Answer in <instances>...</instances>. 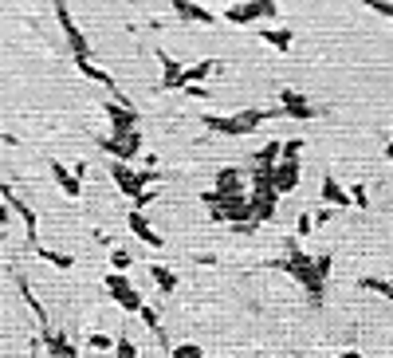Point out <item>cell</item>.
Returning <instances> with one entry per match:
<instances>
[{"instance_id": "6da1fadb", "label": "cell", "mask_w": 393, "mask_h": 358, "mask_svg": "<svg viewBox=\"0 0 393 358\" xmlns=\"http://www.w3.org/2000/svg\"><path fill=\"white\" fill-rule=\"evenodd\" d=\"M287 252H283L280 260H271V268H280V272H287L295 280V284L307 292L311 307H322V292H327V280L319 276V264H315V256H307L303 248H299V240H287Z\"/></svg>"}, {"instance_id": "7a4b0ae2", "label": "cell", "mask_w": 393, "mask_h": 358, "mask_svg": "<svg viewBox=\"0 0 393 358\" xmlns=\"http://www.w3.org/2000/svg\"><path fill=\"white\" fill-rule=\"evenodd\" d=\"M271 118H287L283 107H275V111H259V107H252V111H240V114H201L205 130H212V134H228V138H244V134H252V130H259V123H271Z\"/></svg>"}, {"instance_id": "3957f363", "label": "cell", "mask_w": 393, "mask_h": 358, "mask_svg": "<svg viewBox=\"0 0 393 358\" xmlns=\"http://www.w3.org/2000/svg\"><path fill=\"white\" fill-rule=\"evenodd\" d=\"M111 177H114V186H118L126 197L134 201V209H142V205H149V201H154V189H146V181H142V170H130V161L114 158V161H111Z\"/></svg>"}, {"instance_id": "277c9868", "label": "cell", "mask_w": 393, "mask_h": 358, "mask_svg": "<svg viewBox=\"0 0 393 358\" xmlns=\"http://www.w3.org/2000/svg\"><path fill=\"white\" fill-rule=\"evenodd\" d=\"M271 16H280V4L275 0H244V4H232L228 12H224V20L236 28H252L259 24V20H271Z\"/></svg>"}, {"instance_id": "5b68a950", "label": "cell", "mask_w": 393, "mask_h": 358, "mask_svg": "<svg viewBox=\"0 0 393 358\" xmlns=\"http://www.w3.org/2000/svg\"><path fill=\"white\" fill-rule=\"evenodd\" d=\"M299 154H303V142H299V138L283 142V158H280V165H275V189H280V193L299 189Z\"/></svg>"}, {"instance_id": "8992f818", "label": "cell", "mask_w": 393, "mask_h": 358, "mask_svg": "<svg viewBox=\"0 0 393 358\" xmlns=\"http://www.w3.org/2000/svg\"><path fill=\"white\" fill-rule=\"evenodd\" d=\"M0 197H4V205L20 217V224H24V236H28V244L32 248H39V217L32 209H28V201H20L16 197V189H12V181H4L0 186Z\"/></svg>"}, {"instance_id": "52a82bcc", "label": "cell", "mask_w": 393, "mask_h": 358, "mask_svg": "<svg viewBox=\"0 0 393 358\" xmlns=\"http://www.w3.org/2000/svg\"><path fill=\"white\" fill-rule=\"evenodd\" d=\"M102 284H107L111 299H114V303H118L122 311H134V315H138V311L146 307V299L138 296V287L130 284V280H126V276L118 272V268H114V272H107V280H102Z\"/></svg>"}, {"instance_id": "ba28073f", "label": "cell", "mask_w": 393, "mask_h": 358, "mask_svg": "<svg viewBox=\"0 0 393 358\" xmlns=\"http://www.w3.org/2000/svg\"><path fill=\"white\" fill-rule=\"evenodd\" d=\"M55 20H60L63 36H67V48H71L75 60H91V44H86L83 28L71 20V12H67V4H63V0H55Z\"/></svg>"}, {"instance_id": "9c48e42d", "label": "cell", "mask_w": 393, "mask_h": 358, "mask_svg": "<svg viewBox=\"0 0 393 358\" xmlns=\"http://www.w3.org/2000/svg\"><path fill=\"white\" fill-rule=\"evenodd\" d=\"M98 146L107 150V154H114V158L122 161H134L138 154H142V130H130V134H102L98 138Z\"/></svg>"}, {"instance_id": "30bf717a", "label": "cell", "mask_w": 393, "mask_h": 358, "mask_svg": "<svg viewBox=\"0 0 393 358\" xmlns=\"http://www.w3.org/2000/svg\"><path fill=\"white\" fill-rule=\"evenodd\" d=\"M102 111H107V118H111L114 134H130V130H138V111L134 107H126V102H118V99H107L102 102Z\"/></svg>"}, {"instance_id": "8fae6325", "label": "cell", "mask_w": 393, "mask_h": 358, "mask_svg": "<svg viewBox=\"0 0 393 358\" xmlns=\"http://www.w3.org/2000/svg\"><path fill=\"white\" fill-rule=\"evenodd\" d=\"M280 107H283L287 118H299V123L315 118V107H311L307 95H303V91H295V87H283V91H280Z\"/></svg>"}, {"instance_id": "7c38bea8", "label": "cell", "mask_w": 393, "mask_h": 358, "mask_svg": "<svg viewBox=\"0 0 393 358\" xmlns=\"http://www.w3.org/2000/svg\"><path fill=\"white\" fill-rule=\"evenodd\" d=\"M154 55H158V63H161V91H181L185 87V67L173 60L165 48H158Z\"/></svg>"}, {"instance_id": "4fadbf2b", "label": "cell", "mask_w": 393, "mask_h": 358, "mask_svg": "<svg viewBox=\"0 0 393 358\" xmlns=\"http://www.w3.org/2000/svg\"><path fill=\"white\" fill-rule=\"evenodd\" d=\"M170 4L181 24H217V12H209L205 4H193V0H170Z\"/></svg>"}, {"instance_id": "5bb4252c", "label": "cell", "mask_w": 393, "mask_h": 358, "mask_svg": "<svg viewBox=\"0 0 393 358\" xmlns=\"http://www.w3.org/2000/svg\"><path fill=\"white\" fill-rule=\"evenodd\" d=\"M48 173L55 177V186H60V189H63V193H67L71 201L79 197V193H83V177H79L75 170H67L63 161H55V158H51V161H48Z\"/></svg>"}, {"instance_id": "9a60e30c", "label": "cell", "mask_w": 393, "mask_h": 358, "mask_svg": "<svg viewBox=\"0 0 393 358\" xmlns=\"http://www.w3.org/2000/svg\"><path fill=\"white\" fill-rule=\"evenodd\" d=\"M212 193H217V197H236V193H248V189H244V173L236 170V165H224V170L217 173V186H212Z\"/></svg>"}, {"instance_id": "2e32d148", "label": "cell", "mask_w": 393, "mask_h": 358, "mask_svg": "<svg viewBox=\"0 0 393 358\" xmlns=\"http://www.w3.org/2000/svg\"><path fill=\"white\" fill-rule=\"evenodd\" d=\"M322 205H334V209H350L354 205V197H350V189L338 181V177H322Z\"/></svg>"}, {"instance_id": "e0dca14e", "label": "cell", "mask_w": 393, "mask_h": 358, "mask_svg": "<svg viewBox=\"0 0 393 358\" xmlns=\"http://www.w3.org/2000/svg\"><path fill=\"white\" fill-rule=\"evenodd\" d=\"M44 346H48V358H79V346L51 327H44Z\"/></svg>"}, {"instance_id": "ac0fdd59", "label": "cell", "mask_w": 393, "mask_h": 358, "mask_svg": "<svg viewBox=\"0 0 393 358\" xmlns=\"http://www.w3.org/2000/svg\"><path fill=\"white\" fill-rule=\"evenodd\" d=\"M126 224H130V233H134L138 240H142V244H149V248H161V244H165V240H161V236L154 233V229H149V221L142 217V209H130Z\"/></svg>"}, {"instance_id": "d6986e66", "label": "cell", "mask_w": 393, "mask_h": 358, "mask_svg": "<svg viewBox=\"0 0 393 358\" xmlns=\"http://www.w3.org/2000/svg\"><path fill=\"white\" fill-rule=\"evenodd\" d=\"M256 36L268 44V48H275V51H291V44H295V28H256Z\"/></svg>"}, {"instance_id": "ffe728a7", "label": "cell", "mask_w": 393, "mask_h": 358, "mask_svg": "<svg viewBox=\"0 0 393 358\" xmlns=\"http://www.w3.org/2000/svg\"><path fill=\"white\" fill-rule=\"evenodd\" d=\"M16 292H20V299L28 303V311L36 315V323H39V327H48V311H44V303L36 299V292H32V284H28L24 276H16Z\"/></svg>"}, {"instance_id": "44dd1931", "label": "cell", "mask_w": 393, "mask_h": 358, "mask_svg": "<svg viewBox=\"0 0 393 358\" xmlns=\"http://www.w3.org/2000/svg\"><path fill=\"white\" fill-rule=\"evenodd\" d=\"M75 67H79V71H83L86 79H91V83L107 87L111 95H118V83H114V75H111V71H102V67H95V63H91V60H75Z\"/></svg>"}, {"instance_id": "7402d4cb", "label": "cell", "mask_w": 393, "mask_h": 358, "mask_svg": "<svg viewBox=\"0 0 393 358\" xmlns=\"http://www.w3.org/2000/svg\"><path fill=\"white\" fill-rule=\"evenodd\" d=\"M149 276H154V284H158L161 296H173V287H177V272L165 268V264H149Z\"/></svg>"}, {"instance_id": "603a6c76", "label": "cell", "mask_w": 393, "mask_h": 358, "mask_svg": "<svg viewBox=\"0 0 393 358\" xmlns=\"http://www.w3.org/2000/svg\"><path fill=\"white\" fill-rule=\"evenodd\" d=\"M212 71H217V60H201V63H193V67H185V87L205 83ZM185 87H181V91H185Z\"/></svg>"}, {"instance_id": "cb8c5ba5", "label": "cell", "mask_w": 393, "mask_h": 358, "mask_svg": "<svg viewBox=\"0 0 393 358\" xmlns=\"http://www.w3.org/2000/svg\"><path fill=\"white\" fill-rule=\"evenodd\" d=\"M358 287H362V292H374V296H381V299H393V284L381 280V276H362Z\"/></svg>"}, {"instance_id": "d4e9b609", "label": "cell", "mask_w": 393, "mask_h": 358, "mask_svg": "<svg viewBox=\"0 0 393 358\" xmlns=\"http://www.w3.org/2000/svg\"><path fill=\"white\" fill-rule=\"evenodd\" d=\"M138 315H142V323H146V331L154 334V339H158L161 346H170V339H165V331H161V319H158V311H154V307H149V303H146V307L138 311Z\"/></svg>"}, {"instance_id": "484cf974", "label": "cell", "mask_w": 393, "mask_h": 358, "mask_svg": "<svg viewBox=\"0 0 393 358\" xmlns=\"http://www.w3.org/2000/svg\"><path fill=\"white\" fill-rule=\"evenodd\" d=\"M36 256H39V260H48L51 268H60V272H67V268L75 264L67 252H55V248H48V244H39V248H36Z\"/></svg>"}, {"instance_id": "4316f807", "label": "cell", "mask_w": 393, "mask_h": 358, "mask_svg": "<svg viewBox=\"0 0 393 358\" xmlns=\"http://www.w3.org/2000/svg\"><path fill=\"white\" fill-rule=\"evenodd\" d=\"M170 358H205V350L196 343H177V346H170Z\"/></svg>"}, {"instance_id": "83f0119b", "label": "cell", "mask_w": 393, "mask_h": 358, "mask_svg": "<svg viewBox=\"0 0 393 358\" xmlns=\"http://www.w3.org/2000/svg\"><path fill=\"white\" fill-rule=\"evenodd\" d=\"M86 343H91V350H102V355H107V350H114V343H118V339H111V334L95 331L91 339H86Z\"/></svg>"}, {"instance_id": "f1b7e54d", "label": "cell", "mask_w": 393, "mask_h": 358, "mask_svg": "<svg viewBox=\"0 0 393 358\" xmlns=\"http://www.w3.org/2000/svg\"><path fill=\"white\" fill-rule=\"evenodd\" d=\"M114 358H138V346L126 339V334H118V343H114Z\"/></svg>"}, {"instance_id": "f546056e", "label": "cell", "mask_w": 393, "mask_h": 358, "mask_svg": "<svg viewBox=\"0 0 393 358\" xmlns=\"http://www.w3.org/2000/svg\"><path fill=\"white\" fill-rule=\"evenodd\" d=\"M369 12H378V16H385V20H393V0H362Z\"/></svg>"}, {"instance_id": "4dcf8cb0", "label": "cell", "mask_w": 393, "mask_h": 358, "mask_svg": "<svg viewBox=\"0 0 393 358\" xmlns=\"http://www.w3.org/2000/svg\"><path fill=\"white\" fill-rule=\"evenodd\" d=\"M311 229H319V224H315V213H299V224H295V233H299V236H311Z\"/></svg>"}, {"instance_id": "1f68e13d", "label": "cell", "mask_w": 393, "mask_h": 358, "mask_svg": "<svg viewBox=\"0 0 393 358\" xmlns=\"http://www.w3.org/2000/svg\"><path fill=\"white\" fill-rule=\"evenodd\" d=\"M111 264L118 272H126V268H130V252H126V248H111Z\"/></svg>"}, {"instance_id": "d6a6232c", "label": "cell", "mask_w": 393, "mask_h": 358, "mask_svg": "<svg viewBox=\"0 0 393 358\" xmlns=\"http://www.w3.org/2000/svg\"><path fill=\"white\" fill-rule=\"evenodd\" d=\"M350 197H354V205H358V209H366V205H369L366 186H350Z\"/></svg>"}, {"instance_id": "836d02e7", "label": "cell", "mask_w": 393, "mask_h": 358, "mask_svg": "<svg viewBox=\"0 0 393 358\" xmlns=\"http://www.w3.org/2000/svg\"><path fill=\"white\" fill-rule=\"evenodd\" d=\"M315 264H319V276H322V280H327V276H331V268H334L331 252H322V256H315Z\"/></svg>"}, {"instance_id": "e575fe53", "label": "cell", "mask_w": 393, "mask_h": 358, "mask_svg": "<svg viewBox=\"0 0 393 358\" xmlns=\"http://www.w3.org/2000/svg\"><path fill=\"white\" fill-rule=\"evenodd\" d=\"M331 213H334V205H327V209H319V213H315V224H327V221H331Z\"/></svg>"}, {"instance_id": "d590c367", "label": "cell", "mask_w": 393, "mask_h": 358, "mask_svg": "<svg viewBox=\"0 0 393 358\" xmlns=\"http://www.w3.org/2000/svg\"><path fill=\"white\" fill-rule=\"evenodd\" d=\"M334 358H362L358 350H342V355H334Z\"/></svg>"}, {"instance_id": "8d00e7d4", "label": "cell", "mask_w": 393, "mask_h": 358, "mask_svg": "<svg viewBox=\"0 0 393 358\" xmlns=\"http://www.w3.org/2000/svg\"><path fill=\"white\" fill-rule=\"evenodd\" d=\"M385 158H390V161H393V142H385Z\"/></svg>"}]
</instances>
